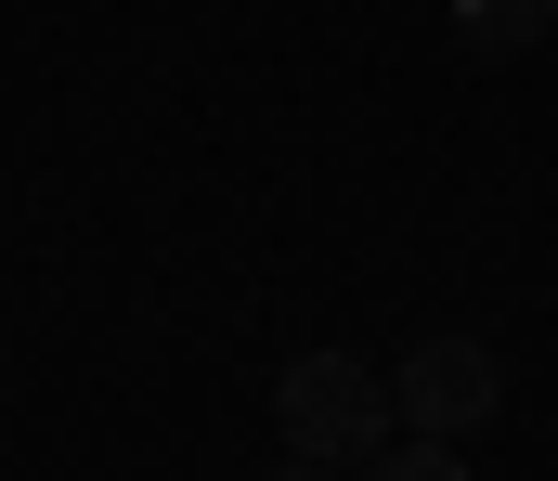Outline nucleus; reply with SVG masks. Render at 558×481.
<instances>
[{
	"label": "nucleus",
	"mask_w": 558,
	"mask_h": 481,
	"mask_svg": "<svg viewBox=\"0 0 558 481\" xmlns=\"http://www.w3.org/2000/svg\"><path fill=\"white\" fill-rule=\"evenodd\" d=\"M364 481H468V456H454L441 430H403V443H377V456H364Z\"/></svg>",
	"instance_id": "20e7f679"
},
{
	"label": "nucleus",
	"mask_w": 558,
	"mask_h": 481,
	"mask_svg": "<svg viewBox=\"0 0 558 481\" xmlns=\"http://www.w3.org/2000/svg\"><path fill=\"white\" fill-rule=\"evenodd\" d=\"M454 39H468L481 65H520V52L558 39V0H454Z\"/></svg>",
	"instance_id": "7ed1b4c3"
},
{
	"label": "nucleus",
	"mask_w": 558,
	"mask_h": 481,
	"mask_svg": "<svg viewBox=\"0 0 558 481\" xmlns=\"http://www.w3.org/2000/svg\"><path fill=\"white\" fill-rule=\"evenodd\" d=\"M274 430L299 443V456H377V443L403 430V404H390V377H377L364 351H286Z\"/></svg>",
	"instance_id": "f257e3e1"
},
{
	"label": "nucleus",
	"mask_w": 558,
	"mask_h": 481,
	"mask_svg": "<svg viewBox=\"0 0 558 481\" xmlns=\"http://www.w3.org/2000/svg\"><path fill=\"white\" fill-rule=\"evenodd\" d=\"M390 404H403V430L468 443V430L507 417V364H494V338H416V351L390 364Z\"/></svg>",
	"instance_id": "f03ea898"
},
{
	"label": "nucleus",
	"mask_w": 558,
	"mask_h": 481,
	"mask_svg": "<svg viewBox=\"0 0 558 481\" xmlns=\"http://www.w3.org/2000/svg\"><path fill=\"white\" fill-rule=\"evenodd\" d=\"M260 481H325V456H299V443H286V469H260Z\"/></svg>",
	"instance_id": "39448f33"
}]
</instances>
